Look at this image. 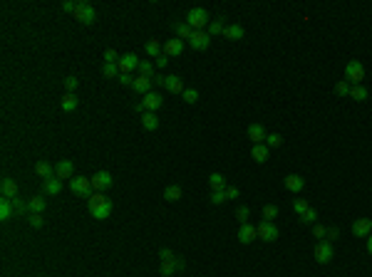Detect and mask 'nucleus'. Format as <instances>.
<instances>
[{
    "instance_id": "a211bd4d",
    "label": "nucleus",
    "mask_w": 372,
    "mask_h": 277,
    "mask_svg": "<svg viewBox=\"0 0 372 277\" xmlns=\"http://www.w3.org/2000/svg\"><path fill=\"white\" fill-rule=\"evenodd\" d=\"M268 156H271V148H268L266 143H256V146L251 148V158H253L256 163H266Z\"/></svg>"
},
{
    "instance_id": "9d476101",
    "label": "nucleus",
    "mask_w": 372,
    "mask_h": 277,
    "mask_svg": "<svg viewBox=\"0 0 372 277\" xmlns=\"http://www.w3.org/2000/svg\"><path fill=\"white\" fill-rule=\"evenodd\" d=\"M139 62H142V60H139L134 52H127V55L119 57L117 65H119V72H122V74H132L134 69H139Z\"/></svg>"
},
{
    "instance_id": "c9c22d12",
    "label": "nucleus",
    "mask_w": 372,
    "mask_h": 277,
    "mask_svg": "<svg viewBox=\"0 0 372 277\" xmlns=\"http://www.w3.org/2000/svg\"><path fill=\"white\" fill-rule=\"evenodd\" d=\"M139 74H142V77H149V79H154V77H156V74H154V62L142 60V62H139Z\"/></svg>"
},
{
    "instance_id": "2eb2a0df",
    "label": "nucleus",
    "mask_w": 372,
    "mask_h": 277,
    "mask_svg": "<svg viewBox=\"0 0 372 277\" xmlns=\"http://www.w3.org/2000/svg\"><path fill=\"white\" fill-rule=\"evenodd\" d=\"M184 260L181 258H174V260H161V275L164 277H171L176 270H184Z\"/></svg>"
},
{
    "instance_id": "37998d69",
    "label": "nucleus",
    "mask_w": 372,
    "mask_h": 277,
    "mask_svg": "<svg viewBox=\"0 0 372 277\" xmlns=\"http://www.w3.org/2000/svg\"><path fill=\"white\" fill-rule=\"evenodd\" d=\"M226 201H228V198H226V191H211V203H214V206H221Z\"/></svg>"
},
{
    "instance_id": "4be33fe9",
    "label": "nucleus",
    "mask_w": 372,
    "mask_h": 277,
    "mask_svg": "<svg viewBox=\"0 0 372 277\" xmlns=\"http://www.w3.org/2000/svg\"><path fill=\"white\" fill-rule=\"evenodd\" d=\"M142 104H144V109L147 112H156L161 104H164V99L156 94V92H149V94H144V99H142Z\"/></svg>"
},
{
    "instance_id": "09e8293b",
    "label": "nucleus",
    "mask_w": 372,
    "mask_h": 277,
    "mask_svg": "<svg viewBox=\"0 0 372 277\" xmlns=\"http://www.w3.org/2000/svg\"><path fill=\"white\" fill-rule=\"evenodd\" d=\"M325 238H328V240H330V243H333V240H338V238H340V230H338V228H333V225H330V228H328V230H325Z\"/></svg>"
},
{
    "instance_id": "473e14b6",
    "label": "nucleus",
    "mask_w": 372,
    "mask_h": 277,
    "mask_svg": "<svg viewBox=\"0 0 372 277\" xmlns=\"http://www.w3.org/2000/svg\"><path fill=\"white\" fill-rule=\"evenodd\" d=\"M102 74L107 77V79H119V65L117 62H104V67H102Z\"/></svg>"
},
{
    "instance_id": "864d4df0",
    "label": "nucleus",
    "mask_w": 372,
    "mask_h": 277,
    "mask_svg": "<svg viewBox=\"0 0 372 277\" xmlns=\"http://www.w3.org/2000/svg\"><path fill=\"white\" fill-rule=\"evenodd\" d=\"M166 65H169V57H166V55L161 52V55L156 57V67H166Z\"/></svg>"
},
{
    "instance_id": "9b49d317",
    "label": "nucleus",
    "mask_w": 372,
    "mask_h": 277,
    "mask_svg": "<svg viewBox=\"0 0 372 277\" xmlns=\"http://www.w3.org/2000/svg\"><path fill=\"white\" fill-rule=\"evenodd\" d=\"M189 45L194 47V50H209V45H211V35L209 32H204V30H194V35L189 37Z\"/></svg>"
},
{
    "instance_id": "de8ad7c7",
    "label": "nucleus",
    "mask_w": 372,
    "mask_h": 277,
    "mask_svg": "<svg viewBox=\"0 0 372 277\" xmlns=\"http://www.w3.org/2000/svg\"><path fill=\"white\" fill-rule=\"evenodd\" d=\"M77 84H79V79H77V77H67V79H65V87H67V92H70V94H72L74 89H77Z\"/></svg>"
},
{
    "instance_id": "5fc2aeb1",
    "label": "nucleus",
    "mask_w": 372,
    "mask_h": 277,
    "mask_svg": "<svg viewBox=\"0 0 372 277\" xmlns=\"http://www.w3.org/2000/svg\"><path fill=\"white\" fill-rule=\"evenodd\" d=\"M325 230H328V228H323V225H315V228H313V235H315V238H325Z\"/></svg>"
},
{
    "instance_id": "bb28decb",
    "label": "nucleus",
    "mask_w": 372,
    "mask_h": 277,
    "mask_svg": "<svg viewBox=\"0 0 372 277\" xmlns=\"http://www.w3.org/2000/svg\"><path fill=\"white\" fill-rule=\"evenodd\" d=\"M243 35H246V32H243L241 25H226V27H223V37H226V40H233V42H236V40H241Z\"/></svg>"
},
{
    "instance_id": "39448f33",
    "label": "nucleus",
    "mask_w": 372,
    "mask_h": 277,
    "mask_svg": "<svg viewBox=\"0 0 372 277\" xmlns=\"http://www.w3.org/2000/svg\"><path fill=\"white\" fill-rule=\"evenodd\" d=\"M70 188H72L74 196H79V198H92V193H94L92 181L87 176H74L72 181H70Z\"/></svg>"
},
{
    "instance_id": "2f4dec72",
    "label": "nucleus",
    "mask_w": 372,
    "mask_h": 277,
    "mask_svg": "<svg viewBox=\"0 0 372 277\" xmlns=\"http://www.w3.org/2000/svg\"><path fill=\"white\" fill-rule=\"evenodd\" d=\"M12 210H15L12 198H2V201H0V220H7V218L12 215Z\"/></svg>"
},
{
    "instance_id": "cd10ccee",
    "label": "nucleus",
    "mask_w": 372,
    "mask_h": 277,
    "mask_svg": "<svg viewBox=\"0 0 372 277\" xmlns=\"http://www.w3.org/2000/svg\"><path fill=\"white\" fill-rule=\"evenodd\" d=\"M181 196H184L181 186H166V188H164V198H166L169 203H176V201H181Z\"/></svg>"
},
{
    "instance_id": "a878e982",
    "label": "nucleus",
    "mask_w": 372,
    "mask_h": 277,
    "mask_svg": "<svg viewBox=\"0 0 372 277\" xmlns=\"http://www.w3.org/2000/svg\"><path fill=\"white\" fill-rule=\"evenodd\" d=\"M174 32H176V37L179 40H189L191 35H194V30H191V25L184 20V22H174Z\"/></svg>"
},
{
    "instance_id": "c756f323",
    "label": "nucleus",
    "mask_w": 372,
    "mask_h": 277,
    "mask_svg": "<svg viewBox=\"0 0 372 277\" xmlns=\"http://www.w3.org/2000/svg\"><path fill=\"white\" fill-rule=\"evenodd\" d=\"M368 97H370L368 87H363V84H358V87H350V99H355V102H365Z\"/></svg>"
},
{
    "instance_id": "8fccbe9b",
    "label": "nucleus",
    "mask_w": 372,
    "mask_h": 277,
    "mask_svg": "<svg viewBox=\"0 0 372 277\" xmlns=\"http://www.w3.org/2000/svg\"><path fill=\"white\" fill-rule=\"evenodd\" d=\"M293 208H296L298 215H303V213H305L310 206H308V201H303V198H300V201H296V206H293Z\"/></svg>"
},
{
    "instance_id": "49530a36",
    "label": "nucleus",
    "mask_w": 372,
    "mask_h": 277,
    "mask_svg": "<svg viewBox=\"0 0 372 277\" xmlns=\"http://www.w3.org/2000/svg\"><path fill=\"white\" fill-rule=\"evenodd\" d=\"M104 62H119V55H117V50H104Z\"/></svg>"
},
{
    "instance_id": "a18cd8bd",
    "label": "nucleus",
    "mask_w": 372,
    "mask_h": 277,
    "mask_svg": "<svg viewBox=\"0 0 372 277\" xmlns=\"http://www.w3.org/2000/svg\"><path fill=\"white\" fill-rule=\"evenodd\" d=\"M276 215H278V208H276V206H266V208H263V220H273Z\"/></svg>"
},
{
    "instance_id": "393cba45",
    "label": "nucleus",
    "mask_w": 372,
    "mask_h": 277,
    "mask_svg": "<svg viewBox=\"0 0 372 277\" xmlns=\"http://www.w3.org/2000/svg\"><path fill=\"white\" fill-rule=\"evenodd\" d=\"M0 193H2V198H17V183L10 181V178H5L0 183Z\"/></svg>"
},
{
    "instance_id": "b1692460",
    "label": "nucleus",
    "mask_w": 372,
    "mask_h": 277,
    "mask_svg": "<svg viewBox=\"0 0 372 277\" xmlns=\"http://www.w3.org/2000/svg\"><path fill=\"white\" fill-rule=\"evenodd\" d=\"M142 127H144L147 132H156V129H159V117H156V112H144V114H142Z\"/></svg>"
},
{
    "instance_id": "0eeeda50",
    "label": "nucleus",
    "mask_w": 372,
    "mask_h": 277,
    "mask_svg": "<svg viewBox=\"0 0 372 277\" xmlns=\"http://www.w3.org/2000/svg\"><path fill=\"white\" fill-rule=\"evenodd\" d=\"M256 230H258V238H261L263 243H273V240L278 238V228H276L273 220H261V223L256 225Z\"/></svg>"
},
{
    "instance_id": "4c0bfd02",
    "label": "nucleus",
    "mask_w": 372,
    "mask_h": 277,
    "mask_svg": "<svg viewBox=\"0 0 372 277\" xmlns=\"http://www.w3.org/2000/svg\"><path fill=\"white\" fill-rule=\"evenodd\" d=\"M248 215H251V208L248 206H238V210H236V220L243 225V223H248Z\"/></svg>"
},
{
    "instance_id": "bf43d9fd",
    "label": "nucleus",
    "mask_w": 372,
    "mask_h": 277,
    "mask_svg": "<svg viewBox=\"0 0 372 277\" xmlns=\"http://www.w3.org/2000/svg\"><path fill=\"white\" fill-rule=\"evenodd\" d=\"M368 253L372 255V235H368Z\"/></svg>"
},
{
    "instance_id": "e433bc0d",
    "label": "nucleus",
    "mask_w": 372,
    "mask_h": 277,
    "mask_svg": "<svg viewBox=\"0 0 372 277\" xmlns=\"http://www.w3.org/2000/svg\"><path fill=\"white\" fill-rule=\"evenodd\" d=\"M318 220V210L315 208H308L303 215H300V223H305V225H310V223H315Z\"/></svg>"
},
{
    "instance_id": "79ce46f5",
    "label": "nucleus",
    "mask_w": 372,
    "mask_h": 277,
    "mask_svg": "<svg viewBox=\"0 0 372 277\" xmlns=\"http://www.w3.org/2000/svg\"><path fill=\"white\" fill-rule=\"evenodd\" d=\"M27 223H30L32 228H42V223H45V220H42V213H30V215H27Z\"/></svg>"
},
{
    "instance_id": "c03bdc74",
    "label": "nucleus",
    "mask_w": 372,
    "mask_h": 277,
    "mask_svg": "<svg viewBox=\"0 0 372 277\" xmlns=\"http://www.w3.org/2000/svg\"><path fill=\"white\" fill-rule=\"evenodd\" d=\"M335 92H338L340 97H350V84H348L345 79H340V82H338V87H335Z\"/></svg>"
},
{
    "instance_id": "f8f14e48",
    "label": "nucleus",
    "mask_w": 372,
    "mask_h": 277,
    "mask_svg": "<svg viewBox=\"0 0 372 277\" xmlns=\"http://www.w3.org/2000/svg\"><path fill=\"white\" fill-rule=\"evenodd\" d=\"M236 238H238L241 245H251V243L258 238V230H256L251 223H243V225L238 228V235H236Z\"/></svg>"
},
{
    "instance_id": "20e7f679",
    "label": "nucleus",
    "mask_w": 372,
    "mask_h": 277,
    "mask_svg": "<svg viewBox=\"0 0 372 277\" xmlns=\"http://www.w3.org/2000/svg\"><path fill=\"white\" fill-rule=\"evenodd\" d=\"M72 17L77 22H82V25H92L94 20H97V12H94V5H89V2H77V7H74Z\"/></svg>"
},
{
    "instance_id": "4468645a",
    "label": "nucleus",
    "mask_w": 372,
    "mask_h": 277,
    "mask_svg": "<svg viewBox=\"0 0 372 277\" xmlns=\"http://www.w3.org/2000/svg\"><path fill=\"white\" fill-rule=\"evenodd\" d=\"M184 52V40H179V37H174V40H166L164 42V55L171 60V57H179Z\"/></svg>"
},
{
    "instance_id": "f704fd0d",
    "label": "nucleus",
    "mask_w": 372,
    "mask_h": 277,
    "mask_svg": "<svg viewBox=\"0 0 372 277\" xmlns=\"http://www.w3.org/2000/svg\"><path fill=\"white\" fill-rule=\"evenodd\" d=\"M60 107H62V112H74V109H77V97L67 92V94L62 97V102H60Z\"/></svg>"
},
{
    "instance_id": "1a4fd4ad",
    "label": "nucleus",
    "mask_w": 372,
    "mask_h": 277,
    "mask_svg": "<svg viewBox=\"0 0 372 277\" xmlns=\"http://www.w3.org/2000/svg\"><path fill=\"white\" fill-rule=\"evenodd\" d=\"M89 181H92L94 193H99V191H104V188H109V186L114 183V178H112V173H109V171H97Z\"/></svg>"
},
{
    "instance_id": "f3484780",
    "label": "nucleus",
    "mask_w": 372,
    "mask_h": 277,
    "mask_svg": "<svg viewBox=\"0 0 372 277\" xmlns=\"http://www.w3.org/2000/svg\"><path fill=\"white\" fill-rule=\"evenodd\" d=\"M164 87H166L171 94H184V92H186V87H184V79H181V77H176V74H169Z\"/></svg>"
},
{
    "instance_id": "c85d7f7f",
    "label": "nucleus",
    "mask_w": 372,
    "mask_h": 277,
    "mask_svg": "<svg viewBox=\"0 0 372 277\" xmlns=\"http://www.w3.org/2000/svg\"><path fill=\"white\" fill-rule=\"evenodd\" d=\"M144 52H147L149 57H154V60H156V57L164 52V45H161L159 40H149L147 45H144Z\"/></svg>"
},
{
    "instance_id": "ddd939ff",
    "label": "nucleus",
    "mask_w": 372,
    "mask_h": 277,
    "mask_svg": "<svg viewBox=\"0 0 372 277\" xmlns=\"http://www.w3.org/2000/svg\"><path fill=\"white\" fill-rule=\"evenodd\" d=\"M353 235L355 238H368L372 235V218H360L353 223Z\"/></svg>"
},
{
    "instance_id": "72a5a7b5",
    "label": "nucleus",
    "mask_w": 372,
    "mask_h": 277,
    "mask_svg": "<svg viewBox=\"0 0 372 277\" xmlns=\"http://www.w3.org/2000/svg\"><path fill=\"white\" fill-rule=\"evenodd\" d=\"M27 206H30V213H42V210L47 208V201H45L42 196H32V198L27 201Z\"/></svg>"
},
{
    "instance_id": "58836bf2",
    "label": "nucleus",
    "mask_w": 372,
    "mask_h": 277,
    "mask_svg": "<svg viewBox=\"0 0 372 277\" xmlns=\"http://www.w3.org/2000/svg\"><path fill=\"white\" fill-rule=\"evenodd\" d=\"M223 27H226V25H223V20H214V22L209 25V35H211V37L223 35Z\"/></svg>"
},
{
    "instance_id": "4d7b16f0",
    "label": "nucleus",
    "mask_w": 372,
    "mask_h": 277,
    "mask_svg": "<svg viewBox=\"0 0 372 277\" xmlns=\"http://www.w3.org/2000/svg\"><path fill=\"white\" fill-rule=\"evenodd\" d=\"M119 82L122 84H134V77L132 74H119Z\"/></svg>"
},
{
    "instance_id": "423d86ee",
    "label": "nucleus",
    "mask_w": 372,
    "mask_h": 277,
    "mask_svg": "<svg viewBox=\"0 0 372 277\" xmlns=\"http://www.w3.org/2000/svg\"><path fill=\"white\" fill-rule=\"evenodd\" d=\"M313 255H315V260H318L320 265H328V263L335 258V253H333V243H330V240H320V243L315 245Z\"/></svg>"
},
{
    "instance_id": "7c9ffc66",
    "label": "nucleus",
    "mask_w": 372,
    "mask_h": 277,
    "mask_svg": "<svg viewBox=\"0 0 372 277\" xmlns=\"http://www.w3.org/2000/svg\"><path fill=\"white\" fill-rule=\"evenodd\" d=\"M209 186H211V191H226L228 186H226V178H223L221 173H211L209 176Z\"/></svg>"
},
{
    "instance_id": "412c9836",
    "label": "nucleus",
    "mask_w": 372,
    "mask_h": 277,
    "mask_svg": "<svg viewBox=\"0 0 372 277\" xmlns=\"http://www.w3.org/2000/svg\"><path fill=\"white\" fill-rule=\"evenodd\" d=\"M286 188H288L291 193H300V191L305 188V178H303V176H298V173L286 176Z\"/></svg>"
},
{
    "instance_id": "7ed1b4c3",
    "label": "nucleus",
    "mask_w": 372,
    "mask_h": 277,
    "mask_svg": "<svg viewBox=\"0 0 372 277\" xmlns=\"http://www.w3.org/2000/svg\"><path fill=\"white\" fill-rule=\"evenodd\" d=\"M363 79H365V67H363V62H360V60H350V62L345 65V82H348L350 87H358V84H363Z\"/></svg>"
},
{
    "instance_id": "603ef678",
    "label": "nucleus",
    "mask_w": 372,
    "mask_h": 277,
    "mask_svg": "<svg viewBox=\"0 0 372 277\" xmlns=\"http://www.w3.org/2000/svg\"><path fill=\"white\" fill-rule=\"evenodd\" d=\"M238 193H241V191H238L236 186H228V188H226V198H238Z\"/></svg>"
},
{
    "instance_id": "6ab92c4d",
    "label": "nucleus",
    "mask_w": 372,
    "mask_h": 277,
    "mask_svg": "<svg viewBox=\"0 0 372 277\" xmlns=\"http://www.w3.org/2000/svg\"><path fill=\"white\" fill-rule=\"evenodd\" d=\"M151 87H154V79H149V77H134V84H132V89L137 92V94H149L151 92Z\"/></svg>"
},
{
    "instance_id": "f03ea898",
    "label": "nucleus",
    "mask_w": 372,
    "mask_h": 277,
    "mask_svg": "<svg viewBox=\"0 0 372 277\" xmlns=\"http://www.w3.org/2000/svg\"><path fill=\"white\" fill-rule=\"evenodd\" d=\"M186 22L191 25V30H204V27L211 25V15H209L206 7H191L186 12Z\"/></svg>"
},
{
    "instance_id": "dca6fc26",
    "label": "nucleus",
    "mask_w": 372,
    "mask_h": 277,
    "mask_svg": "<svg viewBox=\"0 0 372 277\" xmlns=\"http://www.w3.org/2000/svg\"><path fill=\"white\" fill-rule=\"evenodd\" d=\"M60 191H62V181L60 178H45L42 181V193L45 196H60Z\"/></svg>"
},
{
    "instance_id": "a19ab883",
    "label": "nucleus",
    "mask_w": 372,
    "mask_h": 277,
    "mask_svg": "<svg viewBox=\"0 0 372 277\" xmlns=\"http://www.w3.org/2000/svg\"><path fill=\"white\" fill-rule=\"evenodd\" d=\"M181 97H184L186 104H196V102H199V92H196V89H186Z\"/></svg>"
},
{
    "instance_id": "ea45409f",
    "label": "nucleus",
    "mask_w": 372,
    "mask_h": 277,
    "mask_svg": "<svg viewBox=\"0 0 372 277\" xmlns=\"http://www.w3.org/2000/svg\"><path fill=\"white\" fill-rule=\"evenodd\" d=\"M281 143H283V137H281V134H268V137H266V146H268V148H278Z\"/></svg>"
},
{
    "instance_id": "f257e3e1",
    "label": "nucleus",
    "mask_w": 372,
    "mask_h": 277,
    "mask_svg": "<svg viewBox=\"0 0 372 277\" xmlns=\"http://www.w3.org/2000/svg\"><path fill=\"white\" fill-rule=\"evenodd\" d=\"M87 208H89V213L97 220H107L112 215V210H114V203L104 193H92V198H87Z\"/></svg>"
},
{
    "instance_id": "6e6552de",
    "label": "nucleus",
    "mask_w": 372,
    "mask_h": 277,
    "mask_svg": "<svg viewBox=\"0 0 372 277\" xmlns=\"http://www.w3.org/2000/svg\"><path fill=\"white\" fill-rule=\"evenodd\" d=\"M55 178H60V181H72L74 178V163L70 158H62L55 163Z\"/></svg>"
},
{
    "instance_id": "3c124183",
    "label": "nucleus",
    "mask_w": 372,
    "mask_h": 277,
    "mask_svg": "<svg viewBox=\"0 0 372 277\" xmlns=\"http://www.w3.org/2000/svg\"><path fill=\"white\" fill-rule=\"evenodd\" d=\"M159 258H161V260H174V253H171L169 248H161V250H159Z\"/></svg>"
},
{
    "instance_id": "5701e85b",
    "label": "nucleus",
    "mask_w": 372,
    "mask_h": 277,
    "mask_svg": "<svg viewBox=\"0 0 372 277\" xmlns=\"http://www.w3.org/2000/svg\"><path fill=\"white\" fill-rule=\"evenodd\" d=\"M35 173H37L42 181H45V178H52V176H55V166H52L50 161H37V163H35Z\"/></svg>"
},
{
    "instance_id": "13d9d810",
    "label": "nucleus",
    "mask_w": 372,
    "mask_h": 277,
    "mask_svg": "<svg viewBox=\"0 0 372 277\" xmlns=\"http://www.w3.org/2000/svg\"><path fill=\"white\" fill-rule=\"evenodd\" d=\"M134 112H139V114H142V112H147V109H144V104H142V102H137V104H134Z\"/></svg>"
},
{
    "instance_id": "aec40b11",
    "label": "nucleus",
    "mask_w": 372,
    "mask_h": 277,
    "mask_svg": "<svg viewBox=\"0 0 372 277\" xmlns=\"http://www.w3.org/2000/svg\"><path fill=\"white\" fill-rule=\"evenodd\" d=\"M266 137H268V134H266L263 124H251V127H248V138L253 141V146H256V143H266Z\"/></svg>"
},
{
    "instance_id": "6e6d98bb",
    "label": "nucleus",
    "mask_w": 372,
    "mask_h": 277,
    "mask_svg": "<svg viewBox=\"0 0 372 277\" xmlns=\"http://www.w3.org/2000/svg\"><path fill=\"white\" fill-rule=\"evenodd\" d=\"M74 7H77V2H72V0L62 2V10H65V12H74Z\"/></svg>"
}]
</instances>
